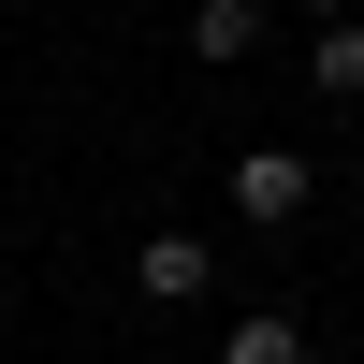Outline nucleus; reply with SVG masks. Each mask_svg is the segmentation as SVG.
I'll use <instances>...</instances> for the list:
<instances>
[{
  "label": "nucleus",
  "instance_id": "obj_2",
  "mask_svg": "<svg viewBox=\"0 0 364 364\" xmlns=\"http://www.w3.org/2000/svg\"><path fill=\"white\" fill-rule=\"evenodd\" d=\"M306 87H321V102H364V15H321V44H306Z\"/></svg>",
  "mask_w": 364,
  "mask_h": 364
},
{
  "label": "nucleus",
  "instance_id": "obj_1",
  "mask_svg": "<svg viewBox=\"0 0 364 364\" xmlns=\"http://www.w3.org/2000/svg\"><path fill=\"white\" fill-rule=\"evenodd\" d=\"M306 190H321V175H306V146H248V161H233V219H262V233H277V219H306Z\"/></svg>",
  "mask_w": 364,
  "mask_h": 364
},
{
  "label": "nucleus",
  "instance_id": "obj_5",
  "mask_svg": "<svg viewBox=\"0 0 364 364\" xmlns=\"http://www.w3.org/2000/svg\"><path fill=\"white\" fill-rule=\"evenodd\" d=\"M219 364H306V321H277V306H248V321L219 336Z\"/></svg>",
  "mask_w": 364,
  "mask_h": 364
},
{
  "label": "nucleus",
  "instance_id": "obj_3",
  "mask_svg": "<svg viewBox=\"0 0 364 364\" xmlns=\"http://www.w3.org/2000/svg\"><path fill=\"white\" fill-rule=\"evenodd\" d=\"M146 291H161V306H190L204 277H219V262H204V233H146V262H132Z\"/></svg>",
  "mask_w": 364,
  "mask_h": 364
},
{
  "label": "nucleus",
  "instance_id": "obj_6",
  "mask_svg": "<svg viewBox=\"0 0 364 364\" xmlns=\"http://www.w3.org/2000/svg\"><path fill=\"white\" fill-rule=\"evenodd\" d=\"M306 15H350V0H306Z\"/></svg>",
  "mask_w": 364,
  "mask_h": 364
},
{
  "label": "nucleus",
  "instance_id": "obj_4",
  "mask_svg": "<svg viewBox=\"0 0 364 364\" xmlns=\"http://www.w3.org/2000/svg\"><path fill=\"white\" fill-rule=\"evenodd\" d=\"M262 44V0H190V58H248Z\"/></svg>",
  "mask_w": 364,
  "mask_h": 364
}]
</instances>
